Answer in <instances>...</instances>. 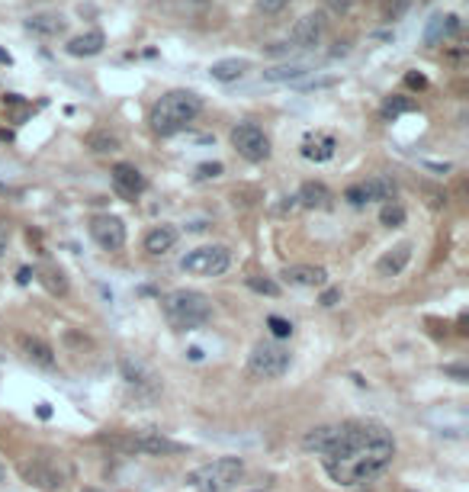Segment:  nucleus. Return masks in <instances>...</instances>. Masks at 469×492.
I'll use <instances>...</instances> for the list:
<instances>
[{
    "instance_id": "11",
    "label": "nucleus",
    "mask_w": 469,
    "mask_h": 492,
    "mask_svg": "<svg viewBox=\"0 0 469 492\" xmlns=\"http://www.w3.org/2000/svg\"><path fill=\"white\" fill-rule=\"evenodd\" d=\"M109 177H113V190L122 196V200H135V196H141V190H145V177H141V171L135 168V164H116L113 171H109Z\"/></svg>"
},
{
    "instance_id": "27",
    "label": "nucleus",
    "mask_w": 469,
    "mask_h": 492,
    "mask_svg": "<svg viewBox=\"0 0 469 492\" xmlns=\"http://www.w3.org/2000/svg\"><path fill=\"white\" fill-rule=\"evenodd\" d=\"M36 273H39V280H42V286L49 293H55V296H64V293H68V280H64V273L58 271V267L42 264Z\"/></svg>"
},
{
    "instance_id": "33",
    "label": "nucleus",
    "mask_w": 469,
    "mask_h": 492,
    "mask_svg": "<svg viewBox=\"0 0 469 492\" xmlns=\"http://www.w3.org/2000/svg\"><path fill=\"white\" fill-rule=\"evenodd\" d=\"M443 376H453L456 383H469V367H463V363H447V367H443Z\"/></svg>"
},
{
    "instance_id": "9",
    "label": "nucleus",
    "mask_w": 469,
    "mask_h": 492,
    "mask_svg": "<svg viewBox=\"0 0 469 492\" xmlns=\"http://www.w3.org/2000/svg\"><path fill=\"white\" fill-rule=\"evenodd\" d=\"M228 139H231V149L244 161H267L270 158V139L257 123H238Z\"/></svg>"
},
{
    "instance_id": "39",
    "label": "nucleus",
    "mask_w": 469,
    "mask_h": 492,
    "mask_svg": "<svg viewBox=\"0 0 469 492\" xmlns=\"http://www.w3.org/2000/svg\"><path fill=\"white\" fill-rule=\"evenodd\" d=\"M341 299V290H328L325 296H321V306H334Z\"/></svg>"
},
{
    "instance_id": "35",
    "label": "nucleus",
    "mask_w": 469,
    "mask_h": 492,
    "mask_svg": "<svg viewBox=\"0 0 469 492\" xmlns=\"http://www.w3.org/2000/svg\"><path fill=\"white\" fill-rule=\"evenodd\" d=\"M405 84H408L411 91H424V87H428V78L418 74V71H408V74H405Z\"/></svg>"
},
{
    "instance_id": "4",
    "label": "nucleus",
    "mask_w": 469,
    "mask_h": 492,
    "mask_svg": "<svg viewBox=\"0 0 469 492\" xmlns=\"http://www.w3.org/2000/svg\"><path fill=\"white\" fill-rule=\"evenodd\" d=\"M241 473H244L241 457H218V460H209V463L196 466V470H190L186 473V483L196 492H228L231 486L241 479Z\"/></svg>"
},
{
    "instance_id": "18",
    "label": "nucleus",
    "mask_w": 469,
    "mask_h": 492,
    "mask_svg": "<svg viewBox=\"0 0 469 492\" xmlns=\"http://www.w3.org/2000/svg\"><path fill=\"white\" fill-rule=\"evenodd\" d=\"M103 46H106V36H103L100 29H90V33L74 36L64 49H68V55H74V59H90V55H100Z\"/></svg>"
},
{
    "instance_id": "37",
    "label": "nucleus",
    "mask_w": 469,
    "mask_h": 492,
    "mask_svg": "<svg viewBox=\"0 0 469 492\" xmlns=\"http://www.w3.org/2000/svg\"><path fill=\"white\" fill-rule=\"evenodd\" d=\"M344 200L351 203V206H363V196H360V187H357V184L344 190Z\"/></svg>"
},
{
    "instance_id": "14",
    "label": "nucleus",
    "mask_w": 469,
    "mask_h": 492,
    "mask_svg": "<svg viewBox=\"0 0 469 492\" xmlns=\"http://www.w3.org/2000/svg\"><path fill=\"white\" fill-rule=\"evenodd\" d=\"M283 280L293 286H325L328 271L318 264H289L283 267Z\"/></svg>"
},
{
    "instance_id": "24",
    "label": "nucleus",
    "mask_w": 469,
    "mask_h": 492,
    "mask_svg": "<svg viewBox=\"0 0 469 492\" xmlns=\"http://www.w3.org/2000/svg\"><path fill=\"white\" fill-rule=\"evenodd\" d=\"M338 431H341V425H321V428H312V431L302 438V447L306 451H315V453H325L328 447L338 441Z\"/></svg>"
},
{
    "instance_id": "40",
    "label": "nucleus",
    "mask_w": 469,
    "mask_h": 492,
    "mask_svg": "<svg viewBox=\"0 0 469 492\" xmlns=\"http://www.w3.org/2000/svg\"><path fill=\"white\" fill-rule=\"evenodd\" d=\"M6 239H10V229H6V222H0V254L6 251Z\"/></svg>"
},
{
    "instance_id": "3",
    "label": "nucleus",
    "mask_w": 469,
    "mask_h": 492,
    "mask_svg": "<svg viewBox=\"0 0 469 492\" xmlns=\"http://www.w3.org/2000/svg\"><path fill=\"white\" fill-rule=\"evenodd\" d=\"M164 316L177 331H193L209 322L212 303L196 290H173L164 296Z\"/></svg>"
},
{
    "instance_id": "31",
    "label": "nucleus",
    "mask_w": 469,
    "mask_h": 492,
    "mask_svg": "<svg viewBox=\"0 0 469 492\" xmlns=\"http://www.w3.org/2000/svg\"><path fill=\"white\" fill-rule=\"evenodd\" d=\"M248 286L263 296H280V283H273L270 277H248Z\"/></svg>"
},
{
    "instance_id": "13",
    "label": "nucleus",
    "mask_w": 469,
    "mask_h": 492,
    "mask_svg": "<svg viewBox=\"0 0 469 492\" xmlns=\"http://www.w3.org/2000/svg\"><path fill=\"white\" fill-rule=\"evenodd\" d=\"M456 33H460V16L437 14V16H430L428 26H424V42H428V46H440V42L453 39Z\"/></svg>"
},
{
    "instance_id": "32",
    "label": "nucleus",
    "mask_w": 469,
    "mask_h": 492,
    "mask_svg": "<svg viewBox=\"0 0 469 492\" xmlns=\"http://www.w3.org/2000/svg\"><path fill=\"white\" fill-rule=\"evenodd\" d=\"M267 325H270V331H273L276 338H289V335H293V325H289L286 318H280V316H270Z\"/></svg>"
},
{
    "instance_id": "21",
    "label": "nucleus",
    "mask_w": 469,
    "mask_h": 492,
    "mask_svg": "<svg viewBox=\"0 0 469 492\" xmlns=\"http://www.w3.org/2000/svg\"><path fill=\"white\" fill-rule=\"evenodd\" d=\"M248 68H251V61H248V59H222V61H212L209 74H212V81H222V84H231V81L244 78V74H248Z\"/></svg>"
},
{
    "instance_id": "15",
    "label": "nucleus",
    "mask_w": 469,
    "mask_h": 492,
    "mask_svg": "<svg viewBox=\"0 0 469 492\" xmlns=\"http://www.w3.org/2000/svg\"><path fill=\"white\" fill-rule=\"evenodd\" d=\"M408 261H411V241H398L395 248H389V251L376 261V271L383 273V277H398V273L408 267Z\"/></svg>"
},
{
    "instance_id": "42",
    "label": "nucleus",
    "mask_w": 469,
    "mask_h": 492,
    "mask_svg": "<svg viewBox=\"0 0 469 492\" xmlns=\"http://www.w3.org/2000/svg\"><path fill=\"white\" fill-rule=\"evenodd\" d=\"M6 476V470H4V460H0V479H4Z\"/></svg>"
},
{
    "instance_id": "25",
    "label": "nucleus",
    "mask_w": 469,
    "mask_h": 492,
    "mask_svg": "<svg viewBox=\"0 0 469 492\" xmlns=\"http://www.w3.org/2000/svg\"><path fill=\"white\" fill-rule=\"evenodd\" d=\"M26 29H29V33H39V36H58L64 29V20L61 16H51V14H39V16H29V20H26Z\"/></svg>"
},
{
    "instance_id": "22",
    "label": "nucleus",
    "mask_w": 469,
    "mask_h": 492,
    "mask_svg": "<svg viewBox=\"0 0 469 492\" xmlns=\"http://www.w3.org/2000/svg\"><path fill=\"white\" fill-rule=\"evenodd\" d=\"M306 74H312V68L293 61V65L267 68V71H263V81H270V84H302V78H306Z\"/></svg>"
},
{
    "instance_id": "20",
    "label": "nucleus",
    "mask_w": 469,
    "mask_h": 492,
    "mask_svg": "<svg viewBox=\"0 0 469 492\" xmlns=\"http://www.w3.org/2000/svg\"><path fill=\"white\" fill-rule=\"evenodd\" d=\"M19 348H23V354L29 357L32 363H39V367H51V363H55V351H51V344L42 341V338H36V335H23L19 338Z\"/></svg>"
},
{
    "instance_id": "23",
    "label": "nucleus",
    "mask_w": 469,
    "mask_h": 492,
    "mask_svg": "<svg viewBox=\"0 0 469 492\" xmlns=\"http://www.w3.org/2000/svg\"><path fill=\"white\" fill-rule=\"evenodd\" d=\"M177 245V229L173 226H154L151 232L145 235V251L148 254H167Z\"/></svg>"
},
{
    "instance_id": "7",
    "label": "nucleus",
    "mask_w": 469,
    "mask_h": 492,
    "mask_svg": "<svg viewBox=\"0 0 469 492\" xmlns=\"http://www.w3.org/2000/svg\"><path fill=\"white\" fill-rule=\"evenodd\" d=\"M289 361H293V357H289V351L283 348V344L257 341L248 357V370L254 376H261V380H276V376H283L289 370Z\"/></svg>"
},
{
    "instance_id": "12",
    "label": "nucleus",
    "mask_w": 469,
    "mask_h": 492,
    "mask_svg": "<svg viewBox=\"0 0 469 492\" xmlns=\"http://www.w3.org/2000/svg\"><path fill=\"white\" fill-rule=\"evenodd\" d=\"M325 36V20L321 14H306L293 26V49H315Z\"/></svg>"
},
{
    "instance_id": "34",
    "label": "nucleus",
    "mask_w": 469,
    "mask_h": 492,
    "mask_svg": "<svg viewBox=\"0 0 469 492\" xmlns=\"http://www.w3.org/2000/svg\"><path fill=\"white\" fill-rule=\"evenodd\" d=\"M222 164H218V161H212V164H199V168H196V177H199V181H209V177H222Z\"/></svg>"
},
{
    "instance_id": "43",
    "label": "nucleus",
    "mask_w": 469,
    "mask_h": 492,
    "mask_svg": "<svg viewBox=\"0 0 469 492\" xmlns=\"http://www.w3.org/2000/svg\"><path fill=\"white\" fill-rule=\"evenodd\" d=\"M84 492H100V489H84Z\"/></svg>"
},
{
    "instance_id": "5",
    "label": "nucleus",
    "mask_w": 469,
    "mask_h": 492,
    "mask_svg": "<svg viewBox=\"0 0 469 492\" xmlns=\"http://www.w3.org/2000/svg\"><path fill=\"white\" fill-rule=\"evenodd\" d=\"M103 444H109L113 451L122 453H145V457H167V453H180L183 444L171 441L161 431H126L116 438H103Z\"/></svg>"
},
{
    "instance_id": "10",
    "label": "nucleus",
    "mask_w": 469,
    "mask_h": 492,
    "mask_svg": "<svg viewBox=\"0 0 469 492\" xmlns=\"http://www.w3.org/2000/svg\"><path fill=\"white\" fill-rule=\"evenodd\" d=\"M90 235L106 251H119L126 245V226H122L119 216H94L90 219Z\"/></svg>"
},
{
    "instance_id": "1",
    "label": "nucleus",
    "mask_w": 469,
    "mask_h": 492,
    "mask_svg": "<svg viewBox=\"0 0 469 492\" xmlns=\"http://www.w3.org/2000/svg\"><path fill=\"white\" fill-rule=\"evenodd\" d=\"M395 457V441L383 425H363V421H347L341 425L338 441L321 453L325 470L334 483L357 486L379 476Z\"/></svg>"
},
{
    "instance_id": "8",
    "label": "nucleus",
    "mask_w": 469,
    "mask_h": 492,
    "mask_svg": "<svg viewBox=\"0 0 469 492\" xmlns=\"http://www.w3.org/2000/svg\"><path fill=\"white\" fill-rule=\"evenodd\" d=\"M186 273H196V277H218L231 267V251L225 245H203L193 248L183 261H180Z\"/></svg>"
},
{
    "instance_id": "36",
    "label": "nucleus",
    "mask_w": 469,
    "mask_h": 492,
    "mask_svg": "<svg viewBox=\"0 0 469 492\" xmlns=\"http://www.w3.org/2000/svg\"><path fill=\"white\" fill-rule=\"evenodd\" d=\"M286 4H289V0H261V10H263V14H280Z\"/></svg>"
},
{
    "instance_id": "16",
    "label": "nucleus",
    "mask_w": 469,
    "mask_h": 492,
    "mask_svg": "<svg viewBox=\"0 0 469 492\" xmlns=\"http://www.w3.org/2000/svg\"><path fill=\"white\" fill-rule=\"evenodd\" d=\"M334 149H338L334 136L315 132V136H306V142H302V158H308V161H315V164L331 161V158H334Z\"/></svg>"
},
{
    "instance_id": "44",
    "label": "nucleus",
    "mask_w": 469,
    "mask_h": 492,
    "mask_svg": "<svg viewBox=\"0 0 469 492\" xmlns=\"http://www.w3.org/2000/svg\"><path fill=\"white\" fill-rule=\"evenodd\" d=\"M251 492H263V489H251Z\"/></svg>"
},
{
    "instance_id": "38",
    "label": "nucleus",
    "mask_w": 469,
    "mask_h": 492,
    "mask_svg": "<svg viewBox=\"0 0 469 492\" xmlns=\"http://www.w3.org/2000/svg\"><path fill=\"white\" fill-rule=\"evenodd\" d=\"M325 4L331 14H347V7H351V0H325Z\"/></svg>"
},
{
    "instance_id": "29",
    "label": "nucleus",
    "mask_w": 469,
    "mask_h": 492,
    "mask_svg": "<svg viewBox=\"0 0 469 492\" xmlns=\"http://www.w3.org/2000/svg\"><path fill=\"white\" fill-rule=\"evenodd\" d=\"M122 373H126V380H128V383H135V386H145V383H151V380H154V376L148 373V370L141 367V363H132L128 357L122 361Z\"/></svg>"
},
{
    "instance_id": "30",
    "label": "nucleus",
    "mask_w": 469,
    "mask_h": 492,
    "mask_svg": "<svg viewBox=\"0 0 469 492\" xmlns=\"http://www.w3.org/2000/svg\"><path fill=\"white\" fill-rule=\"evenodd\" d=\"M415 110V104H411L408 97H389L383 104V116L385 119H395V116H402V113H411Z\"/></svg>"
},
{
    "instance_id": "6",
    "label": "nucleus",
    "mask_w": 469,
    "mask_h": 492,
    "mask_svg": "<svg viewBox=\"0 0 469 492\" xmlns=\"http://www.w3.org/2000/svg\"><path fill=\"white\" fill-rule=\"evenodd\" d=\"M23 479L39 489H61L71 479V463L61 453H36L23 463Z\"/></svg>"
},
{
    "instance_id": "28",
    "label": "nucleus",
    "mask_w": 469,
    "mask_h": 492,
    "mask_svg": "<svg viewBox=\"0 0 469 492\" xmlns=\"http://www.w3.org/2000/svg\"><path fill=\"white\" fill-rule=\"evenodd\" d=\"M379 222H383L385 229H398L405 222V209L398 206L395 200L392 203H383V209H379Z\"/></svg>"
},
{
    "instance_id": "17",
    "label": "nucleus",
    "mask_w": 469,
    "mask_h": 492,
    "mask_svg": "<svg viewBox=\"0 0 469 492\" xmlns=\"http://www.w3.org/2000/svg\"><path fill=\"white\" fill-rule=\"evenodd\" d=\"M360 187V196H363V203H392V196H395V181L392 177H370V181L357 184Z\"/></svg>"
},
{
    "instance_id": "19",
    "label": "nucleus",
    "mask_w": 469,
    "mask_h": 492,
    "mask_svg": "<svg viewBox=\"0 0 469 492\" xmlns=\"http://www.w3.org/2000/svg\"><path fill=\"white\" fill-rule=\"evenodd\" d=\"M296 203L306 209H328L331 206V190L318 181H306L299 187V194H296Z\"/></svg>"
},
{
    "instance_id": "2",
    "label": "nucleus",
    "mask_w": 469,
    "mask_h": 492,
    "mask_svg": "<svg viewBox=\"0 0 469 492\" xmlns=\"http://www.w3.org/2000/svg\"><path fill=\"white\" fill-rule=\"evenodd\" d=\"M199 110H203V100H199L196 94L171 91L151 106L148 123H151V129L158 132V136H177V132H183L186 126L199 116Z\"/></svg>"
},
{
    "instance_id": "26",
    "label": "nucleus",
    "mask_w": 469,
    "mask_h": 492,
    "mask_svg": "<svg viewBox=\"0 0 469 492\" xmlns=\"http://www.w3.org/2000/svg\"><path fill=\"white\" fill-rule=\"evenodd\" d=\"M87 149L96 155H109V151H119V136L109 129H96L87 136Z\"/></svg>"
},
{
    "instance_id": "41",
    "label": "nucleus",
    "mask_w": 469,
    "mask_h": 492,
    "mask_svg": "<svg viewBox=\"0 0 469 492\" xmlns=\"http://www.w3.org/2000/svg\"><path fill=\"white\" fill-rule=\"evenodd\" d=\"M29 277H32V271H29V267H19V283H29Z\"/></svg>"
}]
</instances>
